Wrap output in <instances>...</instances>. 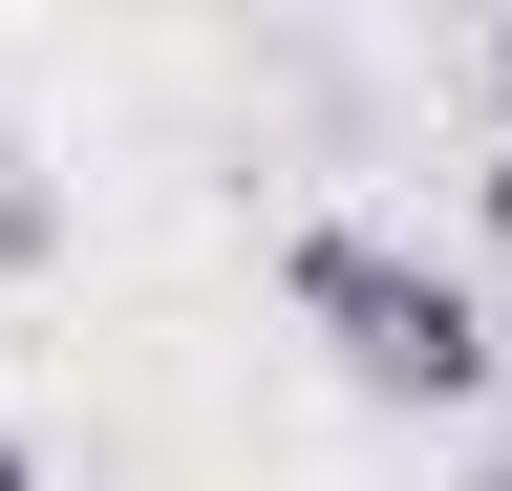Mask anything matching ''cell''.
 <instances>
[{"label": "cell", "mask_w": 512, "mask_h": 491, "mask_svg": "<svg viewBox=\"0 0 512 491\" xmlns=\"http://www.w3.org/2000/svg\"><path fill=\"white\" fill-rule=\"evenodd\" d=\"M278 299H299V342L342 363L363 406H470L491 385V299H470V257H427L406 214H299Z\"/></svg>", "instance_id": "obj_1"}, {"label": "cell", "mask_w": 512, "mask_h": 491, "mask_svg": "<svg viewBox=\"0 0 512 491\" xmlns=\"http://www.w3.org/2000/svg\"><path fill=\"white\" fill-rule=\"evenodd\" d=\"M43 257H64V193H43V150L0 129V278H43Z\"/></svg>", "instance_id": "obj_2"}, {"label": "cell", "mask_w": 512, "mask_h": 491, "mask_svg": "<svg viewBox=\"0 0 512 491\" xmlns=\"http://www.w3.org/2000/svg\"><path fill=\"white\" fill-rule=\"evenodd\" d=\"M470 299H491V363H512V150L470 171Z\"/></svg>", "instance_id": "obj_3"}, {"label": "cell", "mask_w": 512, "mask_h": 491, "mask_svg": "<svg viewBox=\"0 0 512 491\" xmlns=\"http://www.w3.org/2000/svg\"><path fill=\"white\" fill-rule=\"evenodd\" d=\"M491 129H512V22H491Z\"/></svg>", "instance_id": "obj_4"}, {"label": "cell", "mask_w": 512, "mask_h": 491, "mask_svg": "<svg viewBox=\"0 0 512 491\" xmlns=\"http://www.w3.org/2000/svg\"><path fill=\"white\" fill-rule=\"evenodd\" d=\"M0 491H43V470H22V449H0Z\"/></svg>", "instance_id": "obj_5"}, {"label": "cell", "mask_w": 512, "mask_h": 491, "mask_svg": "<svg viewBox=\"0 0 512 491\" xmlns=\"http://www.w3.org/2000/svg\"><path fill=\"white\" fill-rule=\"evenodd\" d=\"M470 491H512V449H491V470H470Z\"/></svg>", "instance_id": "obj_6"}]
</instances>
